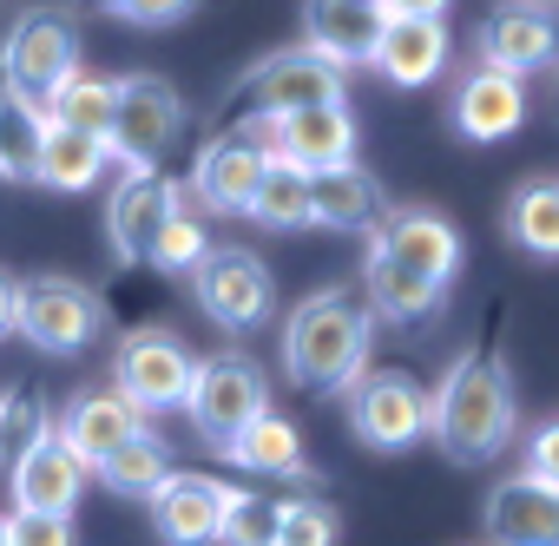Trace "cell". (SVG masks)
Masks as SVG:
<instances>
[{"mask_svg": "<svg viewBox=\"0 0 559 546\" xmlns=\"http://www.w3.org/2000/svg\"><path fill=\"white\" fill-rule=\"evenodd\" d=\"M520 435V395L500 356H454L448 376L428 389V441L454 461V467H487L493 454H507V441Z\"/></svg>", "mask_w": 559, "mask_h": 546, "instance_id": "cell-1", "label": "cell"}, {"mask_svg": "<svg viewBox=\"0 0 559 546\" xmlns=\"http://www.w3.org/2000/svg\"><path fill=\"white\" fill-rule=\"evenodd\" d=\"M369 349H376V310L343 284L304 297L284 323V369L297 389H349L369 369Z\"/></svg>", "mask_w": 559, "mask_h": 546, "instance_id": "cell-2", "label": "cell"}, {"mask_svg": "<svg viewBox=\"0 0 559 546\" xmlns=\"http://www.w3.org/2000/svg\"><path fill=\"white\" fill-rule=\"evenodd\" d=\"M80 73V27L67 8L34 0L14 14V27L0 34V93L27 112H47V99Z\"/></svg>", "mask_w": 559, "mask_h": 546, "instance_id": "cell-3", "label": "cell"}, {"mask_svg": "<svg viewBox=\"0 0 559 546\" xmlns=\"http://www.w3.org/2000/svg\"><path fill=\"white\" fill-rule=\"evenodd\" d=\"M14 330L40 356H80V349L99 343L106 310H99V297L80 277H53V270H40V277L14 284Z\"/></svg>", "mask_w": 559, "mask_h": 546, "instance_id": "cell-4", "label": "cell"}, {"mask_svg": "<svg viewBox=\"0 0 559 546\" xmlns=\"http://www.w3.org/2000/svg\"><path fill=\"white\" fill-rule=\"evenodd\" d=\"M178 139H185V99H178V86L158 80V73H126L119 80V112H112V132H106L112 165L158 171Z\"/></svg>", "mask_w": 559, "mask_h": 546, "instance_id": "cell-5", "label": "cell"}, {"mask_svg": "<svg viewBox=\"0 0 559 546\" xmlns=\"http://www.w3.org/2000/svg\"><path fill=\"white\" fill-rule=\"evenodd\" d=\"M191 343L178 330H158V323H139L119 336L112 349V389L139 408V415H171L185 408V389H191Z\"/></svg>", "mask_w": 559, "mask_h": 546, "instance_id": "cell-6", "label": "cell"}, {"mask_svg": "<svg viewBox=\"0 0 559 546\" xmlns=\"http://www.w3.org/2000/svg\"><path fill=\"white\" fill-rule=\"evenodd\" d=\"M191 297H198V310H204L217 330L250 336V330H263L270 310H276V277H270V263H263L257 250L224 244V250H204V257H198Z\"/></svg>", "mask_w": 559, "mask_h": 546, "instance_id": "cell-7", "label": "cell"}, {"mask_svg": "<svg viewBox=\"0 0 559 546\" xmlns=\"http://www.w3.org/2000/svg\"><path fill=\"white\" fill-rule=\"evenodd\" d=\"M343 408H349V435L376 454H408L428 435V389L402 369H362L343 389Z\"/></svg>", "mask_w": 559, "mask_h": 546, "instance_id": "cell-8", "label": "cell"}, {"mask_svg": "<svg viewBox=\"0 0 559 546\" xmlns=\"http://www.w3.org/2000/svg\"><path fill=\"white\" fill-rule=\"evenodd\" d=\"M263 408H270V382L250 356H198L191 389H185V415L211 448L237 441Z\"/></svg>", "mask_w": 559, "mask_h": 546, "instance_id": "cell-9", "label": "cell"}, {"mask_svg": "<svg viewBox=\"0 0 559 546\" xmlns=\"http://www.w3.org/2000/svg\"><path fill=\"white\" fill-rule=\"evenodd\" d=\"M237 99L250 106V119H284V112H304V106H343L349 99V73L330 67L310 47H284V54H263L237 80Z\"/></svg>", "mask_w": 559, "mask_h": 546, "instance_id": "cell-10", "label": "cell"}, {"mask_svg": "<svg viewBox=\"0 0 559 546\" xmlns=\"http://www.w3.org/2000/svg\"><path fill=\"white\" fill-rule=\"evenodd\" d=\"M237 132H250L270 158H284L297 171H330V165L356 158V112H349V99L343 106H304V112H284V119H243Z\"/></svg>", "mask_w": 559, "mask_h": 546, "instance_id": "cell-11", "label": "cell"}, {"mask_svg": "<svg viewBox=\"0 0 559 546\" xmlns=\"http://www.w3.org/2000/svg\"><path fill=\"white\" fill-rule=\"evenodd\" d=\"M263 165H270V152H263L250 132H237V126H230V132H217V139H204V145H198V158H191V185H185L191 211L243 217V204H250V191H257Z\"/></svg>", "mask_w": 559, "mask_h": 546, "instance_id": "cell-12", "label": "cell"}, {"mask_svg": "<svg viewBox=\"0 0 559 546\" xmlns=\"http://www.w3.org/2000/svg\"><path fill=\"white\" fill-rule=\"evenodd\" d=\"M369 250L408 263L415 277H428V284H441V290L461 277V230H454L441 211H428V204H402V211H389V217L369 230Z\"/></svg>", "mask_w": 559, "mask_h": 546, "instance_id": "cell-13", "label": "cell"}, {"mask_svg": "<svg viewBox=\"0 0 559 546\" xmlns=\"http://www.w3.org/2000/svg\"><path fill=\"white\" fill-rule=\"evenodd\" d=\"M474 54H480V67L526 80V73H539V67L559 60V21L539 8V0H507V8H493L480 21Z\"/></svg>", "mask_w": 559, "mask_h": 546, "instance_id": "cell-14", "label": "cell"}, {"mask_svg": "<svg viewBox=\"0 0 559 546\" xmlns=\"http://www.w3.org/2000/svg\"><path fill=\"white\" fill-rule=\"evenodd\" d=\"M86 480H93V474H86V461L60 441V428H47L40 441H27V448L8 461V494H14V507H27V513H67V520H73Z\"/></svg>", "mask_w": 559, "mask_h": 546, "instance_id": "cell-15", "label": "cell"}, {"mask_svg": "<svg viewBox=\"0 0 559 546\" xmlns=\"http://www.w3.org/2000/svg\"><path fill=\"white\" fill-rule=\"evenodd\" d=\"M448 126L467 139V145H500L526 126V80L513 73H493V67H467L454 99H448Z\"/></svg>", "mask_w": 559, "mask_h": 546, "instance_id": "cell-16", "label": "cell"}, {"mask_svg": "<svg viewBox=\"0 0 559 546\" xmlns=\"http://www.w3.org/2000/svg\"><path fill=\"white\" fill-rule=\"evenodd\" d=\"M185 204V185H171L165 171H119L112 198H106V244L126 257V263H145L158 224Z\"/></svg>", "mask_w": 559, "mask_h": 546, "instance_id": "cell-17", "label": "cell"}, {"mask_svg": "<svg viewBox=\"0 0 559 546\" xmlns=\"http://www.w3.org/2000/svg\"><path fill=\"white\" fill-rule=\"evenodd\" d=\"M480 533L487 546H559V487L526 467L507 474L480 507Z\"/></svg>", "mask_w": 559, "mask_h": 546, "instance_id": "cell-18", "label": "cell"}, {"mask_svg": "<svg viewBox=\"0 0 559 546\" xmlns=\"http://www.w3.org/2000/svg\"><path fill=\"white\" fill-rule=\"evenodd\" d=\"M448 60H454L448 21H389L382 40H376L369 73L389 80V86H402V93H421V86H435L448 73Z\"/></svg>", "mask_w": 559, "mask_h": 546, "instance_id": "cell-19", "label": "cell"}, {"mask_svg": "<svg viewBox=\"0 0 559 546\" xmlns=\"http://www.w3.org/2000/svg\"><path fill=\"white\" fill-rule=\"evenodd\" d=\"M382 8L376 0H304V47L323 54L330 67H369L382 40Z\"/></svg>", "mask_w": 559, "mask_h": 546, "instance_id": "cell-20", "label": "cell"}, {"mask_svg": "<svg viewBox=\"0 0 559 546\" xmlns=\"http://www.w3.org/2000/svg\"><path fill=\"white\" fill-rule=\"evenodd\" d=\"M230 494H237V487H224V480H211V474H171V480L152 494L158 539H165V546H211L217 526H224Z\"/></svg>", "mask_w": 559, "mask_h": 546, "instance_id": "cell-21", "label": "cell"}, {"mask_svg": "<svg viewBox=\"0 0 559 546\" xmlns=\"http://www.w3.org/2000/svg\"><path fill=\"white\" fill-rule=\"evenodd\" d=\"M53 428H60V441H67V448L86 461V474H93V467H99V461H106L119 441H132V435L145 428V415H139V408H132V402H126V395L106 382V389H86V395H73V402H67V415H60Z\"/></svg>", "mask_w": 559, "mask_h": 546, "instance_id": "cell-22", "label": "cell"}, {"mask_svg": "<svg viewBox=\"0 0 559 546\" xmlns=\"http://www.w3.org/2000/svg\"><path fill=\"white\" fill-rule=\"evenodd\" d=\"M106 165H112L106 139H86V132H67V126L40 119V139H34V171H27L40 191L80 198V191H93V185L106 178Z\"/></svg>", "mask_w": 559, "mask_h": 546, "instance_id": "cell-23", "label": "cell"}, {"mask_svg": "<svg viewBox=\"0 0 559 546\" xmlns=\"http://www.w3.org/2000/svg\"><path fill=\"white\" fill-rule=\"evenodd\" d=\"M382 217H389V198L356 158L330 165V171H310V224H323V230H376Z\"/></svg>", "mask_w": 559, "mask_h": 546, "instance_id": "cell-24", "label": "cell"}, {"mask_svg": "<svg viewBox=\"0 0 559 546\" xmlns=\"http://www.w3.org/2000/svg\"><path fill=\"white\" fill-rule=\"evenodd\" d=\"M362 290H369L362 304H369L376 317L402 323V330L435 323V317H441V304H448V290H441V284L415 277L408 263H395V257H382V250H369V263H362Z\"/></svg>", "mask_w": 559, "mask_h": 546, "instance_id": "cell-25", "label": "cell"}, {"mask_svg": "<svg viewBox=\"0 0 559 546\" xmlns=\"http://www.w3.org/2000/svg\"><path fill=\"white\" fill-rule=\"evenodd\" d=\"M224 454L243 467V474H276V480H310V461H304V435L276 415V408H263L237 441H224Z\"/></svg>", "mask_w": 559, "mask_h": 546, "instance_id": "cell-26", "label": "cell"}, {"mask_svg": "<svg viewBox=\"0 0 559 546\" xmlns=\"http://www.w3.org/2000/svg\"><path fill=\"white\" fill-rule=\"evenodd\" d=\"M500 230L526 257H559V178H520L500 211Z\"/></svg>", "mask_w": 559, "mask_h": 546, "instance_id": "cell-27", "label": "cell"}, {"mask_svg": "<svg viewBox=\"0 0 559 546\" xmlns=\"http://www.w3.org/2000/svg\"><path fill=\"white\" fill-rule=\"evenodd\" d=\"M93 474H99L112 494H139V500H152V494H158V487H165L178 467H171V448H165V435L145 422V428H139L132 441H119V448H112V454H106Z\"/></svg>", "mask_w": 559, "mask_h": 546, "instance_id": "cell-28", "label": "cell"}, {"mask_svg": "<svg viewBox=\"0 0 559 546\" xmlns=\"http://www.w3.org/2000/svg\"><path fill=\"white\" fill-rule=\"evenodd\" d=\"M243 217L263 224V230H304L310 224V171L270 158L263 178H257V191H250V204H243Z\"/></svg>", "mask_w": 559, "mask_h": 546, "instance_id": "cell-29", "label": "cell"}, {"mask_svg": "<svg viewBox=\"0 0 559 546\" xmlns=\"http://www.w3.org/2000/svg\"><path fill=\"white\" fill-rule=\"evenodd\" d=\"M112 112H119V80L86 73V67L47 99V119L67 126V132H86V139H106V132H112Z\"/></svg>", "mask_w": 559, "mask_h": 546, "instance_id": "cell-30", "label": "cell"}, {"mask_svg": "<svg viewBox=\"0 0 559 546\" xmlns=\"http://www.w3.org/2000/svg\"><path fill=\"white\" fill-rule=\"evenodd\" d=\"M204 250H211V224H204V211L178 204V211H171V217L158 224V237H152L145 263H158V270H178V277H191Z\"/></svg>", "mask_w": 559, "mask_h": 546, "instance_id": "cell-31", "label": "cell"}, {"mask_svg": "<svg viewBox=\"0 0 559 546\" xmlns=\"http://www.w3.org/2000/svg\"><path fill=\"white\" fill-rule=\"evenodd\" d=\"M336 539H343V520L330 500H317V494L276 500V546H336Z\"/></svg>", "mask_w": 559, "mask_h": 546, "instance_id": "cell-32", "label": "cell"}, {"mask_svg": "<svg viewBox=\"0 0 559 546\" xmlns=\"http://www.w3.org/2000/svg\"><path fill=\"white\" fill-rule=\"evenodd\" d=\"M217 546H276V500H270V494L237 487V494H230V507H224Z\"/></svg>", "mask_w": 559, "mask_h": 546, "instance_id": "cell-33", "label": "cell"}, {"mask_svg": "<svg viewBox=\"0 0 559 546\" xmlns=\"http://www.w3.org/2000/svg\"><path fill=\"white\" fill-rule=\"evenodd\" d=\"M0 533H8V546H73V520L67 513H27V507H14L8 520H0Z\"/></svg>", "mask_w": 559, "mask_h": 546, "instance_id": "cell-34", "label": "cell"}, {"mask_svg": "<svg viewBox=\"0 0 559 546\" xmlns=\"http://www.w3.org/2000/svg\"><path fill=\"white\" fill-rule=\"evenodd\" d=\"M526 474H539L546 487H559V415H546L526 435Z\"/></svg>", "mask_w": 559, "mask_h": 546, "instance_id": "cell-35", "label": "cell"}, {"mask_svg": "<svg viewBox=\"0 0 559 546\" xmlns=\"http://www.w3.org/2000/svg\"><path fill=\"white\" fill-rule=\"evenodd\" d=\"M132 27H171V21H185L191 14V0H126L119 8Z\"/></svg>", "mask_w": 559, "mask_h": 546, "instance_id": "cell-36", "label": "cell"}, {"mask_svg": "<svg viewBox=\"0 0 559 546\" xmlns=\"http://www.w3.org/2000/svg\"><path fill=\"white\" fill-rule=\"evenodd\" d=\"M382 21H448L454 0H376Z\"/></svg>", "mask_w": 559, "mask_h": 546, "instance_id": "cell-37", "label": "cell"}, {"mask_svg": "<svg viewBox=\"0 0 559 546\" xmlns=\"http://www.w3.org/2000/svg\"><path fill=\"white\" fill-rule=\"evenodd\" d=\"M8 330H14V277L0 270V336H8Z\"/></svg>", "mask_w": 559, "mask_h": 546, "instance_id": "cell-38", "label": "cell"}, {"mask_svg": "<svg viewBox=\"0 0 559 546\" xmlns=\"http://www.w3.org/2000/svg\"><path fill=\"white\" fill-rule=\"evenodd\" d=\"M0 178H8V93H0Z\"/></svg>", "mask_w": 559, "mask_h": 546, "instance_id": "cell-39", "label": "cell"}, {"mask_svg": "<svg viewBox=\"0 0 559 546\" xmlns=\"http://www.w3.org/2000/svg\"><path fill=\"white\" fill-rule=\"evenodd\" d=\"M0 454H8V395H0Z\"/></svg>", "mask_w": 559, "mask_h": 546, "instance_id": "cell-40", "label": "cell"}, {"mask_svg": "<svg viewBox=\"0 0 559 546\" xmlns=\"http://www.w3.org/2000/svg\"><path fill=\"white\" fill-rule=\"evenodd\" d=\"M93 8H106V14H119V8H126V0H93Z\"/></svg>", "mask_w": 559, "mask_h": 546, "instance_id": "cell-41", "label": "cell"}, {"mask_svg": "<svg viewBox=\"0 0 559 546\" xmlns=\"http://www.w3.org/2000/svg\"><path fill=\"white\" fill-rule=\"evenodd\" d=\"M0 546H8V533H0Z\"/></svg>", "mask_w": 559, "mask_h": 546, "instance_id": "cell-42", "label": "cell"}]
</instances>
